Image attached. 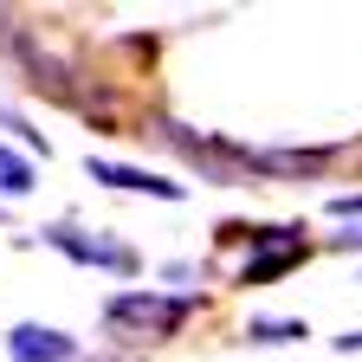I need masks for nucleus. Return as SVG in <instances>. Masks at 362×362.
<instances>
[{
	"mask_svg": "<svg viewBox=\"0 0 362 362\" xmlns=\"http://www.w3.org/2000/svg\"><path fill=\"white\" fill-rule=\"evenodd\" d=\"M337 349H343V356H349V349H362V330H343V337H337Z\"/></svg>",
	"mask_w": 362,
	"mask_h": 362,
	"instance_id": "obj_11",
	"label": "nucleus"
},
{
	"mask_svg": "<svg viewBox=\"0 0 362 362\" xmlns=\"http://www.w3.org/2000/svg\"><path fill=\"white\" fill-rule=\"evenodd\" d=\"M324 162L330 149H246V168H265V175H310Z\"/></svg>",
	"mask_w": 362,
	"mask_h": 362,
	"instance_id": "obj_6",
	"label": "nucleus"
},
{
	"mask_svg": "<svg viewBox=\"0 0 362 362\" xmlns=\"http://www.w3.org/2000/svg\"><path fill=\"white\" fill-rule=\"evenodd\" d=\"M0 194H33V162L0 149Z\"/></svg>",
	"mask_w": 362,
	"mask_h": 362,
	"instance_id": "obj_7",
	"label": "nucleus"
},
{
	"mask_svg": "<svg viewBox=\"0 0 362 362\" xmlns=\"http://www.w3.org/2000/svg\"><path fill=\"white\" fill-rule=\"evenodd\" d=\"M7 356H13V362H71L78 343H71L65 330H52V324H20V330L7 337Z\"/></svg>",
	"mask_w": 362,
	"mask_h": 362,
	"instance_id": "obj_5",
	"label": "nucleus"
},
{
	"mask_svg": "<svg viewBox=\"0 0 362 362\" xmlns=\"http://www.w3.org/2000/svg\"><path fill=\"white\" fill-rule=\"evenodd\" d=\"M246 337L252 343H291V337H304V324H291V317H259Z\"/></svg>",
	"mask_w": 362,
	"mask_h": 362,
	"instance_id": "obj_8",
	"label": "nucleus"
},
{
	"mask_svg": "<svg viewBox=\"0 0 362 362\" xmlns=\"http://www.w3.org/2000/svg\"><path fill=\"white\" fill-rule=\"evenodd\" d=\"M330 214H337V220H356V214H362V194H337Z\"/></svg>",
	"mask_w": 362,
	"mask_h": 362,
	"instance_id": "obj_9",
	"label": "nucleus"
},
{
	"mask_svg": "<svg viewBox=\"0 0 362 362\" xmlns=\"http://www.w3.org/2000/svg\"><path fill=\"white\" fill-rule=\"evenodd\" d=\"M298 259H304V240L291 233V226H259V233H252V259L240 265V285H272Z\"/></svg>",
	"mask_w": 362,
	"mask_h": 362,
	"instance_id": "obj_3",
	"label": "nucleus"
},
{
	"mask_svg": "<svg viewBox=\"0 0 362 362\" xmlns=\"http://www.w3.org/2000/svg\"><path fill=\"white\" fill-rule=\"evenodd\" d=\"M188 317H194L188 291H175V298H162V291H123V298L104 304V324L110 330H136V337H175Z\"/></svg>",
	"mask_w": 362,
	"mask_h": 362,
	"instance_id": "obj_1",
	"label": "nucleus"
},
{
	"mask_svg": "<svg viewBox=\"0 0 362 362\" xmlns=\"http://www.w3.org/2000/svg\"><path fill=\"white\" fill-rule=\"evenodd\" d=\"M90 181H104V188H123V194H156V201H181L188 188L168 175H149V168H129V162H84Z\"/></svg>",
	"mask_w": 362,
	"mask_h": 362,
	"instance_id": "obj_4",
	"label": "nucleus"
},
{
	"mask_svg": "<svg viewBox=\"0 0 362 362\" xmlns=\"http://www.w3.org/2000/svg\"><path fill=\"white\" fill-rule=\"evenodd\" d=\"M39 240H45V246H59V252L78 259V265H98V272H136V265H143V259H136V246L104 240V233H84V226H45Z\"/></svg>",
	"mask_w": 362,
	"mask_h": 362,
	"instance_id": "obj_2",
	"label": "nucleus"
},
{
	"mask_svg": "<svg viewBox=\"0 0 362 362\" xmlns=\"http://www.w3.org/2000/svg\"><path fill=\"white\" fill-rule=\"evenodd\" d=\"M337 246H343V252H349V246L362 252V226H349V233H337Z\"/></svg>",
	"mask_w": 362,
	"mask_h": 362,
	"instance_id": "obj_10",
	"label": "nucleus"
}]
</instances>
